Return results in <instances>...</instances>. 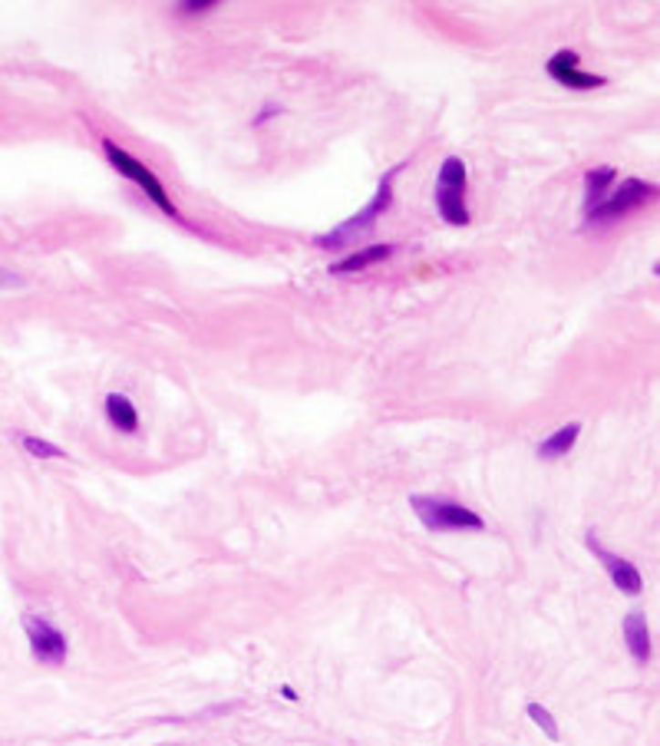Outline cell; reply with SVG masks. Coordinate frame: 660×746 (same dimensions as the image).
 <instances>
[{"mask_svg": "<svg viewBox=\"0 0 660 746\" xmlns=\"http://www.w3.org/2000/svg\"><path fill=\"white\" fill-rule=\"evenodd\" d=\"M654 195H657V185L654 182L627 179V182H621L614 192H611L608 199L598 202V205L588 212V218L591 222H611V218H621V215H627V212H637L641 205H647Z\"/></svg>", "mask_w": 660, "mask_h": 746, "instance_id": "5b68a950", "label": "cell"}, {"mask_svg": "<svg viewBox=\"0 0 660 746\" xmlns=\"http://www.w3.org/2000/svg\"><path fill=\"white\" fill-rule=\"evenodd\" d=\"M393 252H397L393 244H374V248L354 252L350 258L330 264V275H356V271H366V268H374V264H380V261L393 258Z\"/></svg>", "mask_w": 660, "mask_h": 746, "instance_id": "9c48e42d", "label": "cell"}, {"mask_svg": "<svg viewBox=\"0 0 660 746\" xmlns=\"http://www.w3.org/2000/svg\"><path fill=\"white\" fill-rule=\"evenodd\" d=\"M588 548L594 552V558H598L604 568H608L611 582H614V588H621L624 595H637L641 591V572H637L634 565L627 562V558L614 555V552H608V548L601 545L598 538H594V532H588Z\"/></svg>", "mask_w": 660, "mask_h": 746, "instance_id": "52a82bcc", "label": "cell"}, {"mask_svg": "<svg viewBox=\"0 0 660 746\" xmlns=\"http://www.w3.org/2000/svg\"><path fill=\"white\" fill-rule=\"evenodd\" d=\"M103 152H106V159H109V165H113L116 172L119 175H126V179H132V182L139 185L142 192H146L149 199L156 202L159 209L165 212V215H172V218H179V209L172 205V199H169V192H165V185L159 182L156 175L149 172L146 165L139 162V159H132L126 149H119L113 140H103Z\"/></svg>", "mask_w": 660, "mask_h": 746, "instance_id": "277c9868", "label": "cell"}, {"mask_svg": "<svg viewBox=\"0 0 660 746\" xmlns=\"http://www.w3.org/2000/svg\"><path fill=\"white\" fill-rule=\"evenodd\" d=\"M271 116H278V109H274V106H268V109H264V113H261L258 119H254V126H261V122L271 119Z\"/></svg>", "mask_w": 660, "mask_h": 746, "instance_id": "ac0fdd59", "label": "cell"}, {"mask_svg": "<svg viewBox=\"0 0 660 746\" xmlns=\"http://www.w3.org/2000/svg\"><path fill=\"white\" fill-rule=\"evenodd\" d=\"M26 641H30V651L40 664H50V668H60L67 660V637H63L60 627H53L44 617H26Z\"/></svg>", "mask_w": 660, "mask_h": 746, "instance_id": "8992f818", "label": "cell"}, {"mask_svg": "<svg viewBox=\"0 0 660 746\" xmlns=\"http://www.w3.org/2000/svg\"><path fill=\"white\" fill-rule=\"evenodd\" d=\"M617 179V172L611 169V165H601V169H591L588 175H584V212H591L598 202L608 199V185Z\"/></svg>", "mask_w": 660, "mask_h": 746, "instance_id": "7c38bea8", "label": "cell"}, {"mask_svg": "<svg viewBox=\"0 0 660 746\" xmlns=\"http://www.w3.org/2000/svg\"><path fill=\"white\" fill-rule=\"evenodd\" d=\"M0 285H20V278L14 275V271H4V268H0Z\"/></svg>", "mask_w": 660, "mask_h": 746, "instance_id": "e0dca14e", "label": "cell"}, {"mask_svg": "<svg viewBox=\"0 0 660 746\" xmlns=\"http://www.w3.org/2000/svg\"><path fill=\"white\" fill-rule=\"evenodd\" d=\"M400 169H403V165H393L390 172L383 175L380 189H376L374 199L366 202L364 212H356L354 218H347V222H344V225H337L334 232L317 234V238H314V244H317V248H347V244H354L360 234L370 232V228L376 225V218H380L383 212L390 209V202H393V179L400 175Z\"/></svg>", "mask_w": 660, "mask_h": 746, "instance_id": "6da1fadb", "label": "cell"}, {"mask_svg": "<svg viewBox=\"0 0 660 746\" xmlns=\"http://www.w3.org/2000/svg\"><path fill=\"white\" fill-rule=\"evenodd\" d=\"M578 433H582V426H578V423H568V426H562V430H555L548 440H541L539 456H541V460H558V456H568V450L578 443Z\"/></svg>", "mask_w": 660, "mask_h": 746, "instance_id": "4fadbf2b", "label": "cell"}, {"mask_svg": "<svg viewBox=\"0 0 660 746\" xmlns=\"http://www.w3.org/2000/svg\"><path fill=\"white\" fill-rule=\"evenodd\" d=\"M525 713H529L531 720H535L541 730H545V737L552 740V743H558V737H562V733H558V723L552 720V713H548L541 703H529V707H525Z\"/></svg>", "mask_w": 660, "mask_h": 746, "instance_id": "5bb4252c", "label": "cell"}, {"mask_svg": "<svg viewBox=\"0 0 660 746\" xmlns=\"http://www.w3.org/2000/svg\"><path fill=\"white\" fill-rule=\"evenodd\" d=\"M189 14H195V10H209V7H215V0H189V4H182Z\"/></svg>", "mask_w": 660, "mask_h": 746, "instance_id": "2e32d148", "label": "cell"}, {"mask_svg": "<svg viewBox=\"0 0 660 746\" xmlns=\"http://www.w3.org/2000/svg\"><path fill=\"white\" fill-rule=\"evenodd\" d=\"M24 450L36 460H63V450L60 446L46 443V440H36V436H24Z\"/></svg>", "mask_w": 660, "mask_h": 746, "instance_id": "9a60e30c", "label": "cell"}, {"mask_svg": "<svg viewBox=\"0 0 660 746\" xmlns=\"http://www.w3.org/2000/svg\"><path fill=\"white\" fill-rule=\"evenodd\" d=\"M436 209L449 225H469V209H466V162L449 156L439 165L436 179Z\"/></svg>", "mask_w": 660, "mask_h": 746, "instance_id": "3957f363", "label": "cell"}, {"mask_svg": "<svg viewBox=\"0 0 660 746\" xmlns=\"http://www.w3.org/2000/svg\"><path fill=\"white\" fill-rule=\"evenodd\" d=\"M578 53L574 50H558L552 60H548V77L558 79L562 87H572V89H598L604 87L608 79L604 77H594V73H582L578 70Z\"/></svg>", "mask_w": 660, "mask_h": 746, "instance_id": "ba28073f", "label": "cell"}, {"mask_svg": "<svg viewBox=\"0 0 660 746\" xmlns=\"http://www.w3.org/2000/svg\"><path fill=\"white\" fill-rule=\"evenodd\" d=\"M624 637L627 648L634 654V660H647L651 658V631H647V617L641 611H631L624 617Z\"/></svg>", "mask_w": 660, "mask_h": 746, "instance_id": "30bf717a", "label": "cell"}, {"mask_svg": "<svg viewBox=\"0 0 660 746\" xmlns=\"http://www.w3.org/2000/svg\"><path fill=\"white\" fill-rule=\"evenodd\" d=\"M106 417H109L113 426H119L122 433H136L139 430V413L129 403V397H122V393H109L106 397Z\"/></svg>", "mask_w": 660, "mask_h": 746, "instance_id": "8fae6325", "label": "cell"}, {"mask_svg": "<svg viewBox=\"0 0 660 746\" xmlns=\"http://www.w3.org/2000/svg\"><path fill=\"white\" fill-rule=\"evenodd\" d=\"M409 509L417 513L429 532H482L486 522L479 519L472 509L452 503V499H439V495H409Z\"/></svg>", "mask_w": 660, "mask_h": 746, "instance_id": "7a4b0ae2", "label": "cell"}]
</instances>
